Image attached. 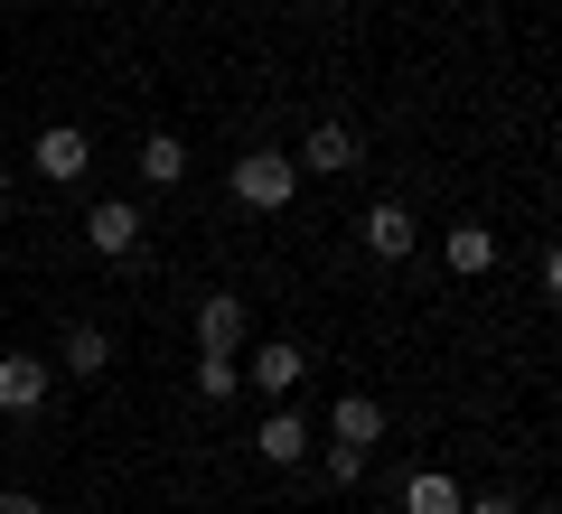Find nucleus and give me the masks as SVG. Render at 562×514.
I'll return each instance as SVG.
<instances>
[{
  "label": "nucleus",
  "instance_id": "obj_1",
  "mask_svg": "<svg viewBox=\"0 0 562 514\" xmlns=\"http://www.w3.org/2000/svg\"><path fill=\"white\" fill-rule=\"evenodd\" d=\"M235 206H262V216H281L291 206V187H301V159L291 150H235Z\"/></svg>",
  "mask_w": 562,
  "mask_h": 514
},
{
  "label": "nucleus",
  "instance_id": "obj_2",
  "mask_svg": "<svg viewBox=\"0 0 562 514\" xmlns=\"http://www.w3.org/2000/svg\"><path fill=\"white\" fill-rule=\"evenodd\" d=\"M357 235H366V253H375V262H403L422 243V225H413V206H403V197H375L357 216Z\"/></svg>",
  "mask_w": 562,
  "mask_h": 514
},
{
  "label": "nucleus",
  "instance_id": "obj_3",
  "mask_svg": "<svg viewBox=\"0 0 562 514\" xmlns=\"http://www.w3.org/2000/svg\"><path fill=\"white\" fill-rule=\"evenodd\" d=\"M301 375H310V356L291 346V336H272V346H254V356H244V384H254V393H272V402L301 393Z\"/></svg>",
  "mask_w": 562,
  "mask_h": 514
},
{
  "label": "nucleus",
  "instance_id": "obj_4",
  "mask_svg": "<svg viewBox=\"0 0 562 514\" xmlns=\"http://www.w3.org/2000/svg\"><path fill=\"white\" fill-rule=\"evenodd\" d=\"M29 159H38V179H57V187H76V179H85V159H94V140H85L76 122H47V132L29 140Z\"/></svg>",
  "mask_w": 562,
  "mask_h": 514
},
{
  "label": "nucleus",
  "instance_id": "obj_5",
  "mask_svg": "<svg viewBox=\"0 0 562 514\" xmlns=\"http://www.w3.org/2000/svg\"><path fill=\"white\" fill-rule=\"evenodd\" d=\"M85 243H94L103 262H132V253H140V206H132V197H103L94 216H85Z\"/></svg>",
  "mask_w": 562,
  "mask_h": 514
},
{
  "label": "nucleus",
  "instance_id": "obj_6",
  "mask_svg": "<svg viewBox=\"0 0 562 514\" xmlns=\"http://www.w3.org/2000/svg\"><path fill=\"white\" fill-rule=\"evenodd\" d=\"M47 393H57V365H38V356H0V412H10V421H29Z\"/></svg>",
  "mask_w": 562,
  "mask_h": 514
},
{
  "label": "nucleus",
  "instance_id": "obj_7",
  "mask_svg": "<svg viewBox=\"0 0 562 514\" xmlns=\"http://www.w3.org/2000/svg\"><path fill=\"white\" fill-rule=\"evenodd\" d=\"M357 159H366V140L347 132V122H319V132L301 140V169H319V179H347Z\"/></svg>",
  "mask_w": 562,
  "mask_h": 514
},
{
  "label": "nucleus",
  "instance_id": "obj_8",
  "mask_svg": "<svg viewBox=\"0 0 562 514\" xmlns=\"http://www.w3.org/2000/svg\"><path fill=\"white\" fill-rule=\"evenodd\" d=\"M441 262H450L460 281L497 272V225H450V235H441Z\"/></svg>",
  "mask_w": 562,
  "mask_h": 514
},
{
  "label": "nucleus",
  "instance_id": "obj_9",
  "mask_svg": "<svg viewBox=\"0 0 562 514\" xmlns=\"http://www.w3.org/2000/svg\"><path fill=\"white\" fill-rule=\"evenodd\" d=\"M254 458H272V468H301V458H310V421L291 412V402H281V412L254 431Z\"/></svg>",
  "mask_w": 562,
  "mask_h": 514
},
{
  "label": "nucleus",
  "instance_id": "obj_10",
  "mask_svg": "<svg viewBox=\"0 0 562 514\" xmlns=\"http://www.w3.org/2000/svg\"><path fill=\"white\" fill-rule=\"evenodd\" d=\"M328 439H338V449H375V439H384V402L375 393H347L338 412H328Z\"/></svg>",
  "mask_w": 562,
  "mask_h": 514
},
{
  "label": "nucleus",
  "instance_id": "obj_11",
  "mask_svg": "<svg viewBox=\"0 0 562 514\" xmlns=\"http://www.w3.org/2000/svg\"><path fill=\"white\" fill-rule=\"evenodd\" d=\"M198 346H225V356L244 346V299L235 290H206L198 299Z\"/></svg>",
  "mask_w": 562,
  "mask_h": 514
},
{
  "label": "nucleus",
  "instance_id": "obj_12",
  "mask_svg": "<svg viewBox=\"0 0 562 514\" xmlns=\"http://www.w3.org/2000/svg\"><path fill=\"white\" fill-rule=\"evenodd\" d=\"M140 179H150V187H179L188 179V140L179 132H150V140H140Z\"/></svg>",
  "mask_w": 562,
  "mask_h": 514
},
{
  "label": "nucleus",
  "instance_id": "obj_13",
  "mask_svg": "<svg viewBox=\"0 0 562 514\" xmlns=\"http://www.w3.org/2000/svg\"><path fill=\"white\" fill-rule=\"evenodd\" d=\"M57 356H66V375H85V384H94L103 365H113V336H103L94 318H85V328H66V346H57Z\"/></svg>",
  "mask_w": 562,
  "mask_h": 514
},
{
  "label": "nucleus",
  "instance_id": "obj_14",
  "mask_svg": "<svg viewBox=\"0 0 562 514\" xmlns=\"http://www.w3.org/2000/svg\"><path fill=\"white\" fill-rule=\"evenodd\" d=\"M469 495H460V477H441V468H422L413 487H403V514H460Z\"/></svg>",
  "mask_w": 562,
  "mask_h": 514
},
{
  "label": "nucleus",
  "instance_id": "obj_15",
  "mask_svg": "<svg viewBox=\"0 0 562 514\" xmlns=\"http://www.w3.org/2000/svg\"><path fill=\"white\" fill-rule=\"evenodd\" d=\"M235 393H244V356L206 346V356H198V402H235Z\"/></svg>",
  "mask_w": 562,
  "mask_h": 514
},
{
  "label": "nucleus",
  "instance_id": "obj_16",
  "mask_svg": "<svg viewBox=\"0 0 562 514\" xmlns=\"http://www.w3.org/2000/svg\"><path fill=\"white\" fill-rule=\"evenodd\" d=\"M328 477H338V487H357V477H366V449H338V439H328Z\"/></svg>",
  "mask_w": 562,
  "mask_h": 514
},
{
  "label": "nucleus",
  "instance_id": "obj_17",
  "mask_svg": "<svg viewBox=\"0 0 562 514\" xmlns=\"http://www.w3.org/2000/svg\"><path fill=\"white\" fill-rule=\"evenodd\" d=\"M0 514H47V505H38L29 487H0Z\"/></svg>",
  "mask_w": 562,
  "mask_h": 514
},
{
  "label": "nucleus",
  "instance_id": "obj_18",
  "mask_svg": "<svg viewBox=\"0 0 562 514\" xmlns=\"http://www.w3.org/2000/svg\"><path fill=\"white\" fill-rule=\"evenodd\" d=\"M543 290H553V309H562V243L543 253Z\"/></svg>",
  "mask_w": 562,
  "mask_h": 514
},
{
  "label": "nucleus",
  "instance_id": "obj_19",
  "mask_svg": "<svg viewBox=\"0 0 562 514\" xmlns=\"http://www.w3.org/2000/svg\"><path fill=\"white\" fill-rule=\"evenodd\" d=\"M460 514H516V505H506V495H469Z\"/></svg>",
  "mask_w": 562,
  "mask_h": 514
},
{
  "label": "nucleus",
  "instance_id": "obj_20",
  "mask_svg": "<svg viewBox=\"0 0 562 514\" xmlns=\"http://www.w3.org/2000/svg\"><path fill=\"white\" fill-rule=\"evenodd\" d=\"M0 206H10V169H0Z\"/></svg>",
  "mask_w": 562,
  "mask_h": 514
}]
</instances>
